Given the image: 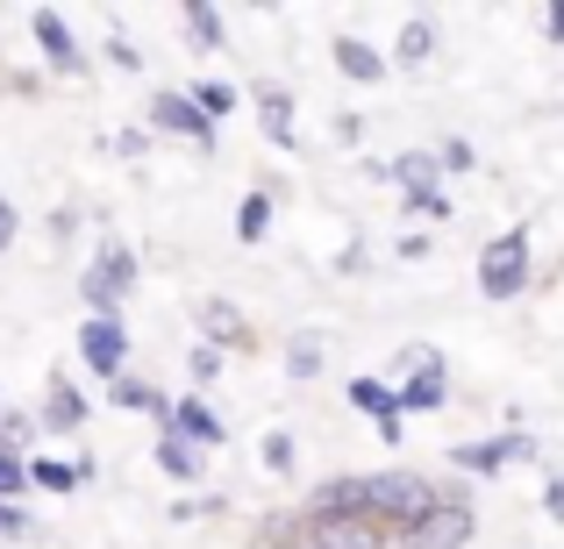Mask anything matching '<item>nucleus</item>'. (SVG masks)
I'll use <instances>...</instances> for the list:
<instances>
[{
	"label": "nucleus",
	"instance_id": "nucleus-1",
	"mask_svg": "<svg viewBox=\"0 0 564 549\" xmlns=\"http://www.w3.org/2000/svg\"><path fill=\"white\" fill-rule=\"evenodd\" d=\"M436 507H443V493L422 479V471H372V479H358V514L379 521L393 542L408 536L414 521H429Z\"/></svg>",
	"mask_w": 564,
	"mask_h": 549
},
{
	"label": "nucleus",
	"instance_id": "nucleus-2",
	"mask_svg": "<svg viewBox=\"0 0 564 549\" xmlns=\"http://www.w3.org/2000/svg\"><path fill=\"white\" fill-rule=\"evenodd\" d=\"M522 286H529V235L508 229V235H494V243L479 250V293L486 300H514Z\"/></svg>",
	"mask_w": 564,
	"mask_h": 549
},
{
	"label": "nucleus",
	"instance_id": "nucleus-3",
	"mask_svg": "<svg viewBox=\"0 0 564 549\" xmlns=\"http://www.w3.org/2000/svg\"><path fill=\"white\" fill-rule=\"evenodd\" d=\"M79 286H86V300H94V315H115V300L137 286V250H129V243H100L94 272H86Z\"/></svg>",
	"mask_w": 564,
	"mask_h": 549
},
{
	"label": "nucleus",
	"instance_id": "nucleus-4",
	"mask_svg": "<svg viewBox=\"0 0 564 549\" xmlns=\"http://www.w3.org/2000/svg\"><path fill=\"white\" fill-rule=\"evenodd\" d=\"M79 358H86V371H94V378H122V364H129V336H122V321L115 315H94L79 329Z\"/></svg>",
	"mask_w": 564,
	"mask_h": 549
},
{
	"label": "nucleus",
	"instance_id": "nucleus-5",
	"mask_svg": "<svg viewBox=\"0 0 564 549\" xmlns=\"http://www.w3.org/2000/svg\"><path fill=\"white\" fill-rule=\"evenodd\" d=\"M471 528H479V521H471L465 499H443L429 521H414L408 536H400V549H465V542H471Z\"/></svg>",
	"mask_w": 564,
	"mask_h": 549
},
{
	"label": "nucleus",
	"instance_id": "nucleus-6",
	"mask_svg": "<svg viewBox=\"0 0 564 549\" xmlns=\"http://www.w3.org/2000/svg\"><path fill=\"white\" fill-rule=\"evenodd\" d=\"M151 129H165V136H186L193 151H215V122L193 108V94H158V100H151Z\"/></svg>",
	"mask_w": 564,
	"mask_h": 549
},
{
	"label": "nucleus",
	"instance_id": "nucleus-7",
	"mask_svg": "<svg viewBox=\"0 0 564 549\" xmlns=\"http://www.w3.org/2000/svg\"><path fill=\"white\" fill-rule=\"evenodd\" d=\"M457 471H479V479H494L500 464H529L536 457V442L529 436H494V442H465V450H451Z\"/></svg>",
	"mask_w": 564,
	"mask_h": 549
},
{
	"label": "nucleus",
	"instance_id": "nucleus-8",
	"mask_svg": "<svg viewBox=\"0 0 564 549\" xmlns=\"http://www.w3.org/2000/svg\"><path fill=\"white\" fill-rule=\"evenodd\" d=\"M379 521H358V514H344V521H307V549H386Z\"/></svg>",
	"mask_w": 564,
	"mask_h": 549
},
{
	"label": "nucleus",
	"instance_id": "nucleus-9",
	"mask_svg": "<svg viewBox=\"0 0 564 549\" xmlns=\"http://www.w3.org/2000/svg\"><path fill=\"white\" fill-rule=\"evenodd\" d=\"M29 29H36V43H43V57H51L57 72H79L86 57H79V43H72V29H65V14H51V8H36L29 14Z\"/></svg>",
	"mask_w": 564,
	"mask_h": 549
},
{
	"label": "nucleus",
	"instance_id": "nucleus-10",
	"mask_svg": "<svg viewBox=\"0 0 564 549\" xmlns=\"http://www.w3.org/2000/svg\"><path fill=\"white\" fill-rule=\"evenodd\" d=\"M436 407H443V364L429 358L408 385H400V414H436Z\"/></svg>",
	"mask_w": 564,
	"mask_h": 549
},
{
	"label": "nucleus",
	"instance_id": "nucleus-11",
	"mask_svg": "<svg viewBox=\"0 0 564 549\" xmlns=\"http://www.w3.org/2000/svg\"><path fill=\"white\" fill-rule=\"evenodd\" d=\"M336 65H344V79H358V86H379L386 79V57L372 51V43H358V36L336 43Z\"/></svg>",
	"mask_w": 564,
	"mask_h": 549
},
{
	"label": "nucleus",
	"instance_id": "nucleus-12",
	"mask_svg": "<svg viewBox=\"0 0 564 549\" xmlns=\"http://www.w3.org/2000/svg\"><path fill=\"white\" fill-rule=\"evenodd\" d=\"M158 471H172V479H200V442H186L180 428H165V436H158Z\"/></svg>",
	"mask_w": 564,
	"mask_h": 549
},
{
	"label": "nucleus",
	"instance_id": "nucleus-13",
	"mask_svg": "<svg viewBox=\"0 0 564 549\" xmlns=\"http://www.w3.org/2000/svg\"><path fill=\"white\" fill-rule=\"evenodd\" d=\"M172 428H180L186 442H200V450H215V442H221V421L200 407V399H180V407H172Z\"/></svg>",
	"mask_w": 564,
	"mask_h": 549
},
{
	"label": "nucleus",
	"instance_id": "nucleus-14",
	"mask_svg": "<svg viewBox=\"0 0 564 549\" xmlns=\"http://www.w3.org/2000/svg\"><path fill=\"white\" fill-rule=\"evenodd\" d=\"M436 172H443V157L408 151V157H400V193H408V200H436V186H429Z\"/></svg>",
	"mask_w": 564,
	"mask_h": 549
},
{
	"label": "nucleus",
	"instance_id": "nucleus-15",
	"mask_svg": "<svg viewBox=\"0 0 564 549\" xmlns=\"http://www.w3.org/2000/svg\"><path fill=\"white\" fill-rule=\"evenodd\" d=\"M258 129L272 143H293V100L279 94V86H264V94H258Z\"/></svg>",
	"mask_w": 564,
	"mask_h": 549
},
{
	"label": "nucleus",
	"instance_id": "nucleus-16",
	"mask_svg": "<svg viewBox=\"0 0 564 549\" xmlns=\"http://www.w3.org/2000/svg\"><path fill=\"white\" fill-rule=\"evenodd\" d=\"M350 407L372 414V421H393V414H400V393H393V385H379V378H350Z\"/></svg>",
	"mask_w": 564,
	"mask_h": 549
},
{
	"label": "nucleus",
	"instance_id": "nucleus-17",
	"mask_svg": "<svg viewBox=\"0 0 564 549\" xmlns=\"http://www.w3.org/2000/svg\"><path fill=\"white\" fill-rule=\"evenodd\" d=\"M43 421H51V428H57V436H72V428H79V421H86V399H79V393H72V385H65V378H57V385H51V399H43Z\"/></svg>",
	"mask_w": 564,
	"mask_h": 549
},
{
	"label": "nucleus",
	"instance_id": "nucleus-18",
	"mask_svg": "<svg viewBox=\"0 0 564 549\" xmlns=\"http://www.w3.org/2000/svg\"><path fill=\"white\" fill-rule=\"evenodd\" d=\"M200 329H207V350H221V343H236V336H243V315H236V307H221V300H207L200 307Z\"/></svg>",
	"mask_w": 564,
	"mask_h": 549
},
{
	"label": "nucleus",
	"instance_id": "nucleus-19",
	"mask_svg": "<svg viewBox=\"0 0 564 549\" xmlns=\"http://www.w3.org/2000/svg\"><path fill=\"white\" fill-rule=\"evenodd\" d=\"M429 51H436V22L414 14V22L400 29V65H429Z\"/></svg>",
	"mask_w": 564,
	"mask_h": 549
},
{
	"label": "nucleus",
	"instance_id": "nucleus-20",
	"mask_svg": "<svg viewBox=\"0 0 564 549\" xmlns=\"http://www.w3.org/2000/svg\"><path fill=\"white\" fill-rule=\"evenodd\" d=\"M264 229H272V193H250V200L236 207V235H243V243H264Z\"/></svg>",
	"mask_w": 564,
	"mask_h": 549
},
{
	"label": "nucleus",
	"instance_id": "nucleus-21",
	"mask_svg": "<svg viewBox=\"0 0 564 549\" xmlns=\"http://www.w3.org/2000/svg\"><path fill=\"white\" fill-rule=\"evenodd\" d=\"M186 36L200 43V51H221V14L207 8V0H193V8H186Z\"/></svg>",
	"mask_w": 564,
	"mask_h": 549
},
{
	"label": "nucleus",
	"instance_id": "nucleus-22",
	"mask_svg": "<svg viewBox=\"0 0 564 549\" xmlns=\"http://www.w3.org/2000/svg\"><path fill=\"white\" fill-rule=\"evenodd\" d=\"M29 485H43V493H72V485H79V471L57 464V457H36V464H29Z\"/></svg>",
	"mask_w": 564,
	"mask_h": 549
},
{
	"label": "nucleus",
	"instance_id": "nucleus-23",
	"mask_svg": "<svg viewBox=\"0 0 564 549\" xmlns=\"http://www.w3.org/2000/svg\"><path fill=\"white\" fill-rule=\"evenodd\" d=\"M193 108H200L207 122H221V114L236 108V86H215V79H200V86H193Z\"/></svg>",
	"mask_w": 564,
	"mask_h": 549
},
{
	"label": "nucleus",
	"instance_id": "nucleus-24",
	"mask_svg": "<svg viewBox=\"0 0 564 549\" xmlns=\"http://www.w3.org/2000/svg\"><path fill=\"white\" fill-rule=\"evenodd\" d=\"M258 464H264V471H272V479H279V471H293V436H286V428H272V436H264V450H258Z\"/></svg>",
	"mask_w": 564,
	"mask_h": 549
},
{
	"label": "nucleus",
	"instance_id": "nucleus-25",
	"mask_svg": "<svg viewBox=\"0 0 564 549\" xmlns=\"http://www.w3.org/2000/svg\"><path fill=\"white\" fill-rule=\"evenodd\" d=\"M115 407H158V393H151L143 378H129V371H122V378H115Z\"/></svg>",
	"mask_w": 564,
	"mask_h": 549
},
{
	"label": "nucleus",
	"instance_id": "nucleus-26",
	"mask_svg": "<svg viewBox=\"0 0 564 549\" xmlns=\"http://www.w3.org/2000/svg\"><path fill=\"white\" fill-rule=\"evenodd\" d=\"M22 485H29V464H22L14 450H0V499H14Z\"/></svg>",
	"mask_w": 564,
	"mask_h": 549
},
{
	"label": "nucleus",
	"instance_id": "nucleus-27",
	"mask_svg": "<svg viewBox=\"0 0 564 549\" xmlns=\"http://www.w3.org/2000/svg\"><path fill=\"white\" fill-rule=\"evenodd\" d=\"M29 442V414H0V450H22Z\"/></svg>",
	"mask_w": 564,
	"mask_h": 549
},
{
	"label": "nucleus",
	"instance_id": "nucleus-28",
	"mask_svg": "<svg viewBox=\"0 0 564 549\" xmlns=\"http://www.w3.org/2000/svg\"><path fill=\"white\" fill-rule=\"evenodd\" d=\"M436 157H443V172H471V143H465V136H451Z\"/></svg>",
	"mask_w": 564,
	"mask_h": 549
},
{
	"label": "nucleus",
	"instance_id": "nucleus-29",
	"mask_svg": "<svg viewBox=\"0 0 564 549\" xmlns=\"http://www.w3.org/2000/svg\"><path fill=\"white\" fill-rule=\"evenodd\" d=\"M286 364H293V378H315V364H322V350H315V343H293V358H286Z\"/></svg>",
	"mask_w": 564,
	"mask_h": 549
},
{
	"label": "nucleus",
	"instance_id": "nucleus-30",
	"mask_svg": "<svg viewBox=\"0 0 564 549\" xmlns=\"http://www.w3.org/2000/svg\"><path fill=\"white\" fill-rule=\"evenodd\" d=\"M543 514L564 521V479H543Z\"/></svg>",
	"mask_w": 564,
	"mask_h": 549
},
{
	"label": "nucleus",
	"instance_id": "nucleus-31",
	"mask_svg": "<svg viewBox=\"0 0 564 549\" xmlns=\"http://www.w3.org/2000/svg\"><path fill=\"white\" fill-rule=\"evenodd\" d=\"M0 536H29V514L8 507V499H0Z\"/></svg>",
	"mask_w": 564,
	"mask_h": 549
},
{
	"label": "nucleus",
	"instance_id": "nucleus-32",
	"mask_svg": "<svg viewBox=\"0 0 564 549\" xmlns=\"http://www.w3.org/2000/svg\"><path fill=\"white\" fill-rule=\"evenodd\" d=\"M14 243V207H8V193H0V250Z\"/></svg>",
	"mask_w": 564,
	"mask_h": 549
},
{
	"label": "nucleus",
	"instance_id": "nucleus-33",
	"mask_svg": "<svg viewBox=\"0 0 564 549\" xmlns=\"http://www.w3.org/2000/svg\"><path fill=\"white\" fill-rule=\"evenodd\" d=\"M551 36H564V8H551Z\"/></svg>",
	"mask_w": 564,
	"mask_h": 549
}]
</instances>
